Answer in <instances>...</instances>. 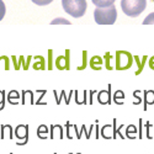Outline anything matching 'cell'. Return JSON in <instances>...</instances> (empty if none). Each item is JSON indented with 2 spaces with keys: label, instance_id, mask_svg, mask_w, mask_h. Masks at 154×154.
<instances>
[{
  "label": "cell",
  "instance_id": "6da1fadb",
  "mask_svg": "<svg viewBox=\"0 0 154 154\" xmlns=\"http://www.w3.org/2000/svg\"><path fill=\"white\" fill-rule=\"evenodd\" d=\"M117 19V10L115 5L109 8H96L94 11V20L99 25H112Z\"/></svg>",
  "mask_w": 154,
  "mask_h": 154
},
{
  "label": "cell",
  "instance_id": "7a4b0ae2",
  "mask_svg": "<svg viewBox=\"0 0 154 154\" xmlns=\"http://www.w3.org/2000/svg\"><path fill=\"white\" fill-rule=\"evenodd\" d=\"M147 0H121V9L127 16L137 17L144 11Z\"/></svg>",
  "mask_w": 154,
  "mask_h": 154
},
{
  "label": "cell",
  "instance_id": "3957f363",
  "mask_svg": "<svg viewBox=\"0 0 154 154\" xmlns=\"http://www.w3.org/2000/svg\"><path fill=\"white\" fill-rule=\"evenodd\" d=\"M62 6L67 14L78 19L84 16L88 5L85 0H62Z\"/></svg>",
  "mask_w": 154,
  "mask_h": 154
},
{
  "label": "cell",
  "instance_id": "277c9868",
  "mask_svg": "<svg viewBox=\"0 0 154 154\" xmlns=\"http://www.w3.org/2000/svg\"><path fill=\"white\" fill-rule=\"evenodd\" d=\"M132 64V57L127 52H117V59H116V68L119 70H123L130 68Z\"/></svg>",
  "mask_w": 154,
  "mask_h": 154
},
{
  "label": "cell",
  "instance_id": "5b68a950",
  "mask_svg": "<svg viewBox=\"0 0 154 154\" xmlns=\"http://www.w3.org/2000/svg\"><path fill=\"white\" fill-rule=\"evenodd\" d=\"M96 8H109L115 4L116 0H91Z\"/></svg>",
  "mask_w": 154,
  "mask_h": 154
},
{
  "label": "cell",
  "instance_id": "8992f818",
  "mask_svg": "<svg viewBox=\"0 0 154 154\" xmlns=\"http://www.w3.org/2000/svg\"><path fill=\"white\" fill-rule=\"evenodd\" d=\"M32 3H35L36 5H40V6H45V5H48L53 2V0H31Z\"/></svg>",
  "mask_w": 154,
  "mask_h": 154
},
{
  "label": "cell",
  "instance_id": "52a82bcc",
  "mask_svg": "<svg viewBox=\"0 0 154 154\" xmlns=\"http://www.w3.org/2000/svg\"><path fill=\"white\" fill-rule=\"evenodd\" d=\"M5 12H6V8H5V4L3 0H0V21H2L5 16Z\"/></svg>",
  "mask_w": 154,
  "mask_h": 154
},
{
  "label": "cell",
  "instance_id": "ba28073f",
  "mask_svg": "<svg viewBox=\"0 0 154 154\" xmlns=\"http://www.w3.org/2000/svg\"><path fill=\"white\" fill-rule=\"evenodd\" d=\"M154 23V12H152V14H149L144 21H143V25H153Z\"/></svg>",
  "mask_w": 154,
  "mask_h": 154
},
{
  "label": "cell",
  "instance_id": "9c48e42d",
  "mask_svg": "<svg viewBox=\"0 0 154 154\" xmlns=\"http://www.w3.org/2000/svg\"><path fill=\"white\" fill-rule=\"evenodd\" d=\"M51 23H52V25H56V23H66V25H69L70 22L68 21V20H64V19H56V20H53L52 22H51Z\"/></svg>",
  "mask_w": 154,
  "mask_h": 154
},
{
  "label": "cell",
  "instance_id": "30bf717a",
  "mask_svg": "<svg viewBox=\"0 0 154 154\" xmlns=\"http://www.w3.org/2000/svg\"><path fill=\"white\" fill-rule=\"evenodd\" d=\"M147 95H148L147 102H148V104H153V102H154V93L153 91H147Z\"/></svg>",
  "mask_w": 154,
  "mask_h": 154
},
{
  "label": "cell",
  "instance_id": "8fae6325",
  "mask_svg": "<svg viewBox=\"0 0 154 154\" xmlns=\"http://www.w3.org/2000/svg\"><path fill=\"white\" fill-rule=\"evenodd\" d=\"M104 99H106V101L109 102V93H101L100 94V97H99V100H100V102H102V104H104Z\"/></svg>",
  "mask_w": 154,
  "mask_h": 154
},
{
  "label": "cell",
  "instance_id": "7c38bea8",
  "mask_svg": "<svg viewBox=\"0 0 154 154\" xmlns=\"http://www.w3.org/2000/svg\"><path fill=\"white\" fill-rule=\"evenodd\" d=\"M54 154H57V153H54Z\"/></svg>",
  "mask_w": 154,
  "mask_h": 154
},
{
  "label": "cell",
  "instance_id": "4fadbf2b",
  "mask_svg": "<svg viewBox=\"0 0 154 154\" xmlns=\"http://www.w3.org/2000/svg\"><path fill=\"white\" fill-rule=\"evenodd\" d=\"M70 154H72V153H70Z\"/></svg>",
  "mask_w": 154,
  "mask_h": 154
},
{
  "label": "cell",
  "instance_id": "5bb4252c",
  "mask_svg": "<svg viewBox=\"0 0 154 154\" xmlns=\"http://www.w3.org/2000/svg\"><path fill=\"white\" fill-rule=\"evenodd\" d=\"M11 154H12V153H11Z\"/></svg>",
  "mask_w": 154,
  "mask_h": 154
}]
</instances>
